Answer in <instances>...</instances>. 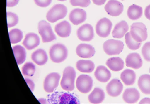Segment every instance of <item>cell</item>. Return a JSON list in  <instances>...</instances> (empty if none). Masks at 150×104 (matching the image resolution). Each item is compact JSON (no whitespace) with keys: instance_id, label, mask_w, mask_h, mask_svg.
<instances>
[{"instance_id":"cell-37","label":"cell","mask_w":150,"mask_h":104,"mask_svg":"<svg viewBox=\"0 0 150 104\" xmlns=\"http://www.w3.org/2000/svg\"><path fill=\"white\" fill-rule=\"evenodd\" d=\"M19 0H6V6L13 7L18 3Z\"/></svg>"},{"instance_id":"cell-28","label":"cell","mask_w":150,"mask_h":104,"mask_svg":"<svg viewBox=\"0 0 150 104\" xmlns=\"http://www.w3.org/2000/svg\"><path fill=\"white\" fill-rule=\"evenodd\" d=\"M12 49L17 64H22L25 60L26 57L25 49L20 45H17L13 47Z\"/></svg>"},{"instance_id":"cell-18","label":"cell","mask_w":150,"mask_h":104,"mask_svg":"<svg viewBox=\"0 0 150 104\" xmlns=\"http://www.w3.org/2000/svg\"><path fill=\"white\" fill-rule=\"evenodd\" d=\"M40 42L38 36L34 33L26 34L23 42V45L28 50H32L38 46Z\"/></svg>"},{"instance_id":"cell-42","label":"cell","mask_w":150,"mask_h":104,"mask_svg":"<svg viewBox=\"0 0 150 104\" xmlns=\"http://www.w3.org/2000/svg\"><path fill=\"white\" fill-rule=\"evenodd\" d=\"M57 0L59 1H66L67 0Z\"/></svg>"},{"instance_id":"cell-40","label":"cell","mask_w":150,"mask_h":104,"mask_svg":"<svg viewBox=\"0 0 150 104\" xmlns=\"http://www.w3.org/2000/svg\"><path fill=\"white\" fill-rule=\"evenodd\" d=\"M139 104H150V98H145L142 99L139 103Z\"/></svg>"},{"instance_id":"cell-32","label":"cell","mask_w":150,"mask_h":104,"mask_svg":"<svg viewBox=\"0 0 150 104\" xmlns=\"http://www.w3.org/2000/svg\"><path fill=\"white\" fill-rule=\"evenodd\" d=\"M6 16L8 28L13 27L17 24L18 19L16 14L11 12H7L6 13Z\"/></svg>"},{"instance_id":"cell-20","label":"cell","mask_w":150,"mask_h":104,"mask_svg":"<svg viewBox=\"0 0 150 104\" xmlns=\"http://www.w3.org/2000/svg\"><path fill=\"white\" fill-rule=\"evenodd\" d=\"M94 75L96 78L101 82H106L110 79L111 73L110 71L105 66H98L95 72Z\"/></svg>"},{"instance_id":"cell-33","label":"cell","mask_w":150,"mask_h":104,"mask_svg":"<svg viewBox=\"0 0 150 104\" xmlns=\"http://www.w3.org/2000/svg\"><path fill=\"white\" fill-rule=\"evenodd\" d=\"M142 53L144 59L147 61L150 62V42H146L144 45Z\"/></svg>"},{"instance_id":"cell-38","label":"cell","mask_w":150,"mask_h":104,"mask_svg":"<svg viewBox=\"0 0 150 104\" xmlns=\"http://www.w3.org/2000/svg\"><path fill=\"white\" fill-rule=\"evenodd\" d=\"M144 15L146 18L150 20V5L147 6L145 8Z\"/></svg>"},{"instance_id":"cell-13","label":"cell","mask_w":150,"mask_h":104,"mask_svg":"<svg viewBox=\"0 0 150 104\" xmlns=\"http://www.w3.org/2000/svg\"><path fill=\"white\" fill-rule=\"evenodd\" d=\"M123 89V85L118 79L112 80L107 85L106 90L108 94L111 96L116 97L119 96L122 93Z\"/></svg>"},{"instance_id":"cell-29","label":"cell","mask_w":150,"mask_h":104,"mask_svg":"<svg viewBox=\"0 0 150 104\" xmlns=\"http://www.w3.org/2000/svg\"><path fill=\"white\" fill-rule=\"evenodd\" d=\"M125 39L127 46L131 50H136L141 46V42H137L134 40L131 36L130 32H128L125 34Z\"/></svg>"},{"instance_id":"cell-4","label":"cell","mask_w":150,"mask_h":104,"mask_svg":"<svg viewBox=\"0 0 150 104\" xmlns=\"http://www.w3.org/2000/svg\"><path fill=\"white\" fill-rule=\"evenodd\" d=\"M129 32L133 39L138 42L144 41L147 38L146 28L145 25L142 22L133 23L131 26Z\"/></svg>"},{"instance_id":"cell-9","label":"cell","mask_w":150,"mask_h":104,"mask_svg":"<svg viewBox=\"0 0 150 104\" xmlns=\"http://www.w3.org/2000/svg\"><path fill=\"white\" fill-rule=\"evenodd\" d=\"M76 35L78 39L83 41H90L94 37L93 29L89 24H84L77 30Z\"/></svg>"},{"instance_id":"cell-36","label":"cell","mask_w":150,"mask_h":104,"mask_svg":"<svg viewBox=\"0 0 150 104\" xmlns=\"http://www.w3.org/2000/svg\"><path fill=\"white\" fill-rule=\"evenodd\" d=\"M25 80L27 84L32 91H33L35 88V84L33 81L30 79L25 78Z\"/></svg>"},{"instance_id":"cell-25","label":"cell","mask_w":150,"mask_h":104,"mask_svg":"<svg viewBox=\"0 0 150 104\" xmlns=\"http://www.w3.org/2000/svg\"><path fill=\"white\" fill-rule=\"evenodd\" d=\"M76 67L79 71L84 73H90L94 70L95 65L91 60H80L76 63Z\"/></svg>"},{"instance_id":"cell-17","label":"cell","mask_w":150,"mask_h":104,"mask_svg":"<svg viewBox=\"0 0 150 104\" xmlns=\"http://www.w3.org/2000/svg\"><path fill=\"white\" fill-rule=\"evenodd\" d=\"M71 27L70 23L64 20L57 24L55 27V31L61 37L65 38L69 37L71 32Z\"/></svg>"},{"instance_id":"cell-24","label":"cell","mask_w":150,"mask_h":104,"mask_svg":"<svg viewBox=\"0 0 150 104\" xmlns=\"http://www.w3.org/2000/svg\"><path fill=\"white\" fill-rule=\"evenodd\" d=\"M31 59L37 65H42L47 62L48 57L45 51L42 49H39L32 53Z\"/></svg>"},{"instance_id":"cell-10","label":"cell","mask_w":150,"mask_h":104,"mask_svg":"<svg viewBox=\"0 0 150 104\" xmlns=\"http://www.w3.org/2000/svg\"><path fill=\"white\" fill-rule=\"evenodd\" d=\"M60 76L56 72H53L48 75L44 82V88L45 91L49 93L53 92L58 86Z\"/></svg>"},{"instance_id":"cell-44","label":"cell","mask_w":150,"mask_h":104,"mask_svg":"<svg viewBox=\"0 0 150 104\" xmlns=\"http://www.w3.org/2000/svg\"><path fill=\"white\" fill-rule=\"evenodd\" d=\"M121 0L123 1V0Z\"/></svg>"},{"instance_id":"cell-35","label":"cell","mask_w":150,"mask_h":104,"mask_svg":"<svg viewBox=\"0 0 150 104\" xmlns=\"http://www.w3.org/2000/svg\"><path fill=\"white\" fill-rule=\"evenodd\" d=\"M35 4L41 7H46L51 3L52 0H34Z\"/></svg>"},{"instance_id":"cell-31","label":"cell","mask_w":150,"mask_h":104,"mask_svg":"<svg viewBox=\"0 0 150 104\" xmlns=\"http://www.w3.org/2000/svg\"><path fill=\"white\" fill-rule=\"evenodd\" d=\"M35 71V67L32 62L26 63L22 67V71L23 74L25 76H33Z\"/></svg>"},{"instance_id":"cell-5","label":"cell","mask_w":150,"mask_h":104,"mask_svg":"<svg viewBox=\"0 0 150 104\" xmlns=\"http://www.w3.org/2000/svg\"><path fill=\"white\" fill-rule=\"evenodd\" d=\"M124 47V44L122 42L114 39L105 41L103 45L104 52L109 55L119 54L122 51Z\"/></svg>"},{"instance_id":"cell-6","label":"cell","mask_w":150,"mask_h":104,"mask_svg":"<svg viewBox=\"0 0 150 104\" xmlns=\"http://www.w3.org/2000/svg\"><path fill=\"white\" fill-rule=\"evenodd\" d=\"M38 30L43 42H48L56 39L50 24L44 20L38 23Z\"/></svg>"},{"instance_id":"cell-34","label":"cell","mask_w":150,"mask_h":104,"mask_svg":"<svg viewBox=\"0 0 150 104\" xmlns=\"http://www.w3.org/2000/svg\"><path fill=\"white\" fill-rule=\"evenodd\" d=\"M71 4L73 6L87 7L91 3L90 0H70Z\"/></svg>"},{"instance_id":"cell-8","label":"cell","mask_w":150,"mask_h":104,"mask_svg":"<svg viewBox=\"0 0 150 104\" xmlns=\"http://www.w3.org/2000/svg\"><path fill=\"white\" fill-rule=\"evenodd\" d=\"M76 85L79 91L83 93H87L89 92L92 88L93 80L88 75H81L77 78Z\"/></svg>"},{"instance_id":"cell-12","label":"cell","mask_w":150,"mask_h":104,"mask_svg":"<svg viewBox=\"0 0 150 104\" xmlns=\"http://www.w3.org/2000/svg\"><path fill=\"white\" fill-rule=\"evenodd\" d=\"M87 14L86 11L81 9L75 8L70 12L69 19L74 25H77L84 22L86 19Z\"/></svg>"},{"instance_id":"cell-2","label":"cell","mask_w":150,"mask_h":104,"mask_svg":"<svg viewBox=\"0 0 150 104\" xmlns=\"http://www.w3.org/2000/svg\"><path fill=\"white\" fill-rule=\"evenodd\" d=\"M49 54L51 60L57 63L61 62L67 58L68 50L65 46L60 44H55L50 48Z\"/></svg>"},{"instance_id":"cell-14","label":"cell","mask_w":150,"mask_h":104,"mask_svg":"<svg viewBox=\"0 0 150 104\" xmlns=\"http://www.w3.org/2000/svg\"><path fill=\"white\" fill-rule=\"evenodd\" d=\"M76 53L77 55L80 57L89 58L94 55L95 50L91 45L82 43L79 44L77 47Z\"/></svg>"},{"instance_id":"cell-3","label":"cell","mask_w":150,"mask_h":104,"mask_svg":"<svg viewBox=\"0 0 150 104\" xmlns=\"http://www.w3.org/2000/svg\"><path fill=\"white\" fill-rule=\"evenodd\" d=\"M67 12V8L64 5L57 4L52 6L48 12L46 18L50 22L54 23L65 17Z\"/></svg>"},{"instance_id":"cell-11","label":"cell","mask_w":150,"mask_h":104,"mask_svg":"<svg viewBox=\"0 0 150 104\" xmlns=\"http://www.w3.org/2000/svg\"><path fill=\"white\" fill-rule=\"evenodd\" d=\"M105 9L108 14L112 16H117L123 12V4L117 0H110L105 6Z\"/></svg>"},{"instance_id":"cell-30","label":"cell","mask_w":150,"mask_h":104,"mask_svg":"<svg viewBox=\"0 0 150 104\" xmlns=\"http://www.w3.org/2000/svg\"><path fill=\"white\" fill-rule=\"evenodd\" d=\"M9 35L11 43L12 44L19 42L22 39L23 37L22 32L17 29L11 30L9 32Z\"/></svg>"},{"instance_id":"cell-21","label":"cell","mask_w":150,"mask_h":104,"mask_svg":"<svg viewBox=\"0 0 150 104\" xmlns=\"http://www.w3.org/2000/svg\"><path fill=\"white\" fill-rule=\"evenodd\" d=\"M138 85L142 93L150 94V75L144 74L140 76L138 81Z\"/></svg>"},{"instance_id":"cell-23","label":"cell","mask_w":150,"mask_h":104,"mask_svg":"<svg viewBox=\"0 0 150 104\" xmlns=\"http://www.w3.org/2000/svg\"><path fill=\"white\" fill-rule=\"evenodd\" d=\"M106 65L111 70L113 71H119L122 70L124 67V62L120 57H111L107 60Z\"/></svg>"},{"instance_id":"cell-27","label":"cell","mask_w":150,"mask_h":104,"mask_svg":"<svg viewBox=\"0 0 150 104\" xmlns=\"http://www.w3.org/2000/svg\"><path fill=\"white\" fill-rule=\"evenodd\" d=\"M142 8L135 4L130 6L127 11V15L128 18L133 20L139 19L142 16Z\"/></svg>"},{"instance_id":"cell-16","label":"cell","mask_w":150,"mask_h":104,"mask_svg":"<svg viewBox=\"0 0 150 104\" xmlns=\"http://www.w3.org/2000/svg\"><path fill=\"white\" fill-rule=\"evenodd\" d=\"M140 97L139 92L135 88L126 89L122 95L123 100L128 103H136L139 99Z\"/></svg>"},{"instance_id":"cell-39","label":"cell","mask_w":150,"mask_h":104,"mask_svg":"<svg viewBox=\"0 0 150 104\" xmlns=\"http://www.w3.org/2000/svg\"><path fill=\"white\" fill-rule=\"evenodd\" d=\"M107 0H92L93 3L97 5H101L103 4Z\"/></svg>"},{"instance_id":"cell-41","label":"cell","mask_w":150,"mask_h":104,"mask_svg":"<svg viewBox=\"0 0 150 104\" xmlns=\"http://www.w3.org/2000/svg\"><path fill=\"white\" fill-rule=\"evenodd\" d=\"M38 100L41 104H46L47 102L46 100L42 98L38 99Z\"/></svg>"},{"instance_id":"cell-1","label":"cell","mask_w":150,"mask_h":104,"mask_svg":"<svg viewBox=\"0 0 150 104\" xmlns=\"http://www.w3.org/2000/svg\"><path fill=\"white\" fill-rule=\"evenodd\" d=\"M76 76V72L73 67L71 66L66 67L63 71L60 82L62 88L66 91L73 90L74 88Z\"/></svg>"},{"instance_id":"cell-15","label":"cell","mask_w":150,"mask_h":104,"mask_svg":"<svg viewBox=\"0 0 150 104\" xmlns=\"http://www.w3.org/2000/svg\"><path fill=\"white\" fill-rule=\"evenodd\" d=\"M125 63L127 67L136 69L140 68L143 64L140 55L137 53L129 54L126 57Z\"/></svg>"},{"instance_id":"cell-22","label":"cell","mask_w":150,"mask_h":104,"mask_svg":"<svg viewBox=\"0 0 150 104\" xmlns=\"http://www.w3.org/2000/svg\"><path fill=\"white\" fill-rule=\"evenodd\" d=\"M105 98V94L103 91L100 88H96L89 95L88 99L92 103L98 104L102 103Z\"/></svg>"},{"instance_id":"cell-43","label":"cell","mask_w":150,"mask_h":104,"mask_svg":"<svg viewBox=\"0 0 150 104\" xmlns=\"http://www.w3.org/2000/svg\"><path fill=\"white\" fill-rule=\"evenodd\" d=\"M149 72L150 73V68L149 69Z\"/></svg>"},{"instance_id":"cell-26","label":"cell","mask_w":150,"mask_h":104,"mask_svg":"<svg viewBox=\"0 0 150 104\" xmlns=\"http://www.w3.org/2000/svg\"><path fill=\"white\" fill-rule=\"evenodd\" d=\"M120 78L125 85H132L135 82L136 75L133 70L127 69L122 72L120 75Z\"/></svg>"},{"instance_id":"cell-7","label":"cell","mask_w":150,"mask_h":104,"mask_svg":"<svg viewBox=\"0 0 150 104\" xmlns=\"http://www.w3.org/2000/svg\"><path fill=\"white\" fill-rule=\"evenodd\" d=\"M111 21L107 18H103L97 22L96 26L97 34L102 38H105L110 34L112 27Z\"/></svg>"},{"instance_id":"cell-19","label":"cell","mask_w":150,"mask_h":104,"mask_svg":"<svg viewBox=\"0 0 150 104\" xmlns=\"http://www.w3.org/2000/svg\"><path fill=\"white\" fill-rule=\"evenodd\" d=\"M128 30L127 23L125 21H121L115 26L112 32V36L115 38H122Z\"/></svg>"}]
</instances>
